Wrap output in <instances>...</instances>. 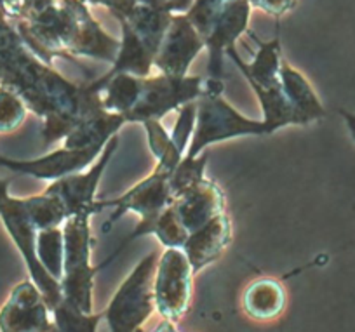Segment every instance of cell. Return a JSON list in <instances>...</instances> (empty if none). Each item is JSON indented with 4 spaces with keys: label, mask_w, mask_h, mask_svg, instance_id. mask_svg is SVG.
I'll list each match as a JSON object with an SVG mask.
<instances>
[{
    "label": "cell",
    "mask_w": 355,
    "mask_h": 332,
    "mask_svg": "<svg viewBox=\"0 0 355 332\" xmlns=\"http://www.w3.org/2000/svg\"><path fill=\"white\" fill-rule=\"evenodd\" d=\"M0 87L16 92L28 112L42 121L44 143L64 139L71 129L100 108V92L89 82L68 80L56 68L40 60L25 44L16 26L0 18Z\"/></svg>",
    "instance_id": "cell-1"
},
{
    "label": "cell",
    "mask_w": 355,
    "mask_h": 332,
    "mask_svg": "<svg viewBox=\"0 0 355 332\" xmlns=\"http://www.w3.org/2000/svg\"><path fill=\"white\" fill-rule=\"evenodd\" d=\"M12 25L26 46L49 64L54 56H85L112 64L121 47V40L105 32L84 0H56Z\"/></svg>",
    "instance_id": "cell-2"
},
{
    "label": "cell",
    "mask_w": 355,
    "mask_h": 332,
    "mask_svg": "<svg viewBox=\"0 0 355 332\" xmlns=\"http://www.w3.org/2000/svg\"><path fill=\"white\" fill-rule=\"evenodd\" d=\"M91 218L87 212L68 216L63 223L64 258L63 277L60 280L63 299L70 301L84 313H93L94 277L100 272V265H91Z\"/></svg>",
    "instance_id": "cell-3"
},
{
    "label": "cell",
    "mask_w": 355,
    "mask_h": 332,
    "mask_svg": "<svg viewBox=\"0 0 355 332\" xmlns=\"http://www.w3.org/2000/svg\"><path fill=\"white\" fill-rule=\"evenodd\" d=\"M197 119L185 157L200 155L209 146L242 136H268L275 131L265 121L248 119L223 98V94H202L197 99Z\"/></svg>",
    "instance_id": "cell-4"
},
{
    "label": "cell",
    "mask_w": 355,
    "mask_h": 332,
    "mask_svg": "<svg viewBox=\"0 0 355 332\" xmlns=\"http://www.w3.org/2000/svg\"><path fill=\"white\" fill-rule=\"evenodd\" d=\"M157 258V252L146 254L115 290L114 297L103 310V320L108 324L110 332H141L143 325L152 317L155 311L153 277Z\"/></svg>",
    "instance_id": "cell-5"
},
{
    "label": "cell",
    "mask_w": 355,
    "mask_h": 332,
    "mask_svg": "<svg viewBox=\"0 0 355 332\" xmlns=\"http://www.w3.org/2000/svg\"><path fill=\"white\" fill-rule=\"evenodd\" d=\"M171 202H173L171 176L155 167L152 174L138 181L135 186L129 188L121 197L98 198L96 204H94V211H96V214H100L105 209H110L112 211L107 223L101 228L103 234L110 231L122 216L132 212V214L139 216V223L145 225L150 230V235H152L153 221Z\"/></svg>",
    "instance_id": "cell-6"
},
{
    "label": "cell",
    "mask_w": 355,
    "mask_h": 332,
    "mask_svg": "<svg viewBox=\"0 0 355 332\" xmlns=\"http://www.w3.org/2000/svg\"><path fill=\"white\" fill-rule=\"evenodd\" d=\"M204 92L202 77H171V75H148L141 78V91L125 121L143 124L145 121H160L169 112L180 110L187 103L197 101Z\"/></svg>",
    "instance_id": "cell-7"
},
{
    "label": "cell",
    "mask_w": 355,
    "mask_h": 332,
    "mask_svg": "<svg viewBox=\"0 0 355 332\" xmlns=\"http://www.w3.org/2000/svg\"><path fill=\"white\" fill-rule=\"evenodd\" d=\"M193 270L182 249L167 247L157 261L153 277L155 311L173 324L182 320L190 308L193 290Z\"/></svg>",
    "instance_id": "cell-8"
},
{
    "label": "cell",
    "mask_w": 355,
    "mask_h": 332,
    "mask_svg": "<svg viewBox=\"0 0 355 332\" xmlns=\"http://www.w3.org/2000/svg\"><path fill=\"white\" fill-rule=\"evenodd\" d=\"M119 148V134L114 136L110 141L105 145L103 152L89 166L87 171H78V173L67 174L63 177L51 181L46 188L47 193L54 195L61 200V204L67 207L68 216L78 214V212H87L94 216V204L98 200V186L103 177L105 171L110 166L115 152Z\"/></svg>",
    "instance_id": "cell-9"
},
{
    "label": "cell",
    "mask_w": 355,
    "mask_h": 332,
    "mask_svg": "<svg viewBox=\"0 0 355 332\" xmlns=\"http://www.w3.org/2000/svg\"><path fill=\"white\" fill-rule=\"evenodd\" d=\"M202 49H206V42L190 19L185 15H174L155 54L153 68L171 77H187Z\"/></svg>",
    "instance_id": "cell-10"
},
{
    "label": "cell",
    "mask_w": 355,
    "mask_h": 332,
    "mask_svg": "<svg viewBox=\"0 0 355 332\" xmlns=\"http://www.w3.org/2000/svg\"><path fill=\"white\" fill-rule=\"evenodd\" d=\"M53 322L46 297L33 280H23L0 308V332H46Z\"/></svg>",
    "instance_id": "cell-11"
},
{
    "label": "cell",
    "mask_w": 355,
    "mask_h": 332,
    "mask_svg": "<svg viewBox=\"0 0 355 332\" xmlns=\"http://www.w3.org/2000/svg\"><path fill=\"white\" fill-rule=\"evenodd\" d=\"M251 9L249 0H230L204 39L209 78H223V60L227 56V49L235 46V42L248 32Z\"/></svg>",
    "instance_id": "cell-12"
},
{
    "label": "cell",
    "mask_w": 355,
    "mask_h": 332,
    "mask_svg": "<svg viewBox=\"0 0 355 332\" xmlns=\"http://www.w3.org/2000/svg\"><path fill=\"white\" fill-rule=\"evenodd\" d=\"M171 205L178 212L187 230L193 231L209 223L216 216L223 214L227 207V197L223 188L216 181L204 177L182 195L174 197Z\"/></svg>",
    "instance_id": "cell-13"
},
{
    "label": "cell",
    "mask_w": 355,
    "mask_h": 332,
    "mask_svg": "<svg viewBox=\"0 0 355 332\" xmlns=\"http://www.w3.org/2000/svg\"><path fill=\"white\" fill-rule=\"evenodd\" d=\"M232 242V223L227 212L211 219L209 223L190 231L182 251L189 258L193 273L213 265L223 256Z\"/></svg>",
    "instance_id": "cell-14"
},
{
    "label": "cell",
    "mask_w": 355,
    "mask_h": 332,
    "mask_svg": "<svg viewBox=\"0 0 355 332\" xmlns=\"http://www.w3.org/2000/svg\"><path fill=\"white\" fill-rule=\"evenodd\" d=\"M252 39L258 42V51H256L252 61H244L241 54L237 53L235 46L228 47L227 56L234 61L237 70L241 71L242 77L248 80V84L256 85H279L281 84V64H282V44L279 32L268 42H261L252 35Z\"/></svg>",
    "instance_id": "cell-15"
},
{
    "label": "cell",
    "mask_w": 355,
    "mask_h": 332,
    "mask_svg": "<svg viewBox=\"0 0 355 332\" xmlns=\"http://www.w3.org/2000/svg\"><path fill=\"white\" fill-rule=\"evenodd\" d=\"M125 124H128V121H125L124 115L107 112L103 106H100V108L85 115L84 119H80V122L63 139V148L84 150L93 148V146L105 148V145L114 136H117Z\"/></svg>",
    "instance_id": "cell-16"
},
{
    "label": "cell",
    "mask_w": 355,
    "mask_h": 332,
    "mask_svg": "<svg viewBox=\"0 0 355 332\" xmlns=\"http://www.w3.org/2000/svg\"><path fill=\"white\" fill-rule=\"evenodd\" d=\"M281 85L286 99L295 110L300 125H309L326 115V108L320 103L317 92L313 91L309 78L286 60H282L281 64Z\"/></svg>",
    "instance_id": "cell-17"
},
{
    "label": "cell",
    "mask_w": 355,
    "mask_h": 332,
    "mask_svg": "<svg viewBox=\"0 0 355 332\" xmlns=\"http://www.w3.org/2000/svg\"><path fill=\"white\" fill-rule=\"evenodd\" d=\"M286 289L272 277L252 280L242 294V310L258 322L275 320L286 308Z\"/></svg>",
    "instance_id": "cell-18"
},
{
    "label": "cell",
    "mask_w": 355,
    "mask_h": 332,
    "mask_svg": "<svg viewBox=\"0 0 355 332\" xmlns=\"http://www.w3.org/2000/svg\"><path fill=\"white\" fill-rule=\"evenodd\" d=\"M122 28L121 47L115 61L112 63L110 70L100 78H110L119 73H129L135 77H148L150 70L153 68L155 53L136 35L135 30L128 25L125 19H117Z\"/></svg>",
    "instance_id": "cell-19"
},
{
    "label": "cell",
    "mask_w": 355,
    "mask_h": 332,
    "mask_svg": "<svg viewBox=\"0 0 355 332\" xmlns=\"http://www.w3.org/2000/svg\"><path fill=\"white\" fill-rule=\"evenodd\" d=\"M173 16L174 15L167 12L166 9L159 8V6L150 2V0H138L128 18L117 19H125L128 25L136 32V35L157 54L160 42H162L164 35H166L167 28H169L171 21H173Z\"/></svg>",
    "instance_id": "cell-20"
},
{
    "label": "cell",
    "mask_w": 355,
    "mask_h": 332,
    "mask_svg": "<svg viewBox=\"0 0 355 332\" xmlns=\"http://www.w3.org/2000/svg\"><path fill=\"white\" fill-rule=\"evenodd\" d=\"M141 125L146 132V141H148L150 152H152V155L157 160L155 167L167 173L169 176H173L178 164L182 162V159L185 157V152L173 141V138L164 129L160 121H145Z\"/></svg>",
    "instance_id": "cell-21"
},
{
    "label": "cell",
    "mask_w": 355,
    "mask_h": 332,
    "mask_svg": "<svg viewBox=\"0 0 355 332\" xmlns=\"http://www.w3.org/2000/svg\"><path fill=\"white\" fill-rule=\"evenodd\" d=\"M26 211H28L30 221L37 231L49 230V228H60L68 218V211L61 200L54 195L47 193L46 190L39 195L25 197Z\"/></svg>",
    "instance_id": "cell-22"
},
{
    "label": "cell",
    "mask_w": 355,
    "mask_h": 332,
    "mask_svg": "<svg viewBox=\"0 0 355 332\" xmlns=\"http://www.w3.org/2000/svg\"><path fill=\"white\" fill-rule=\"evenodd\" d=\"M37 258L40 265L46 268L53 279L58 282L63 277V258H64V241L63 228H49V230L37 231L35 241Z\"/></svg>",
    "instance_id": "cell-23"
},
{
    "label": "cell",
    "mask_w": 355,
    "mask_h": 332,
    "mask_svg": "<svg viewBox=\"0 0 355 332\" xmlns=\"http://www.w3.org/2000/svg\"><path fill=\"white\" fill-rule=\"evenodd\" d=\"M51 313L60 332H98V327L103 320V311L84 313L80 308L67 299H61V303Z\"/></svg>",
    "instance_id": "cell-24"
},
{
    "label": "cell",
    "mask_w": 355,
    "mask_h": 332,
    "mask_svg": "<svg viewBox=\"0 0 355 332\" xmlns=\"http://www.w3.org/2000/svg\"><path fill=\"white\" fill-rule=\"evenodd\" d=\"M152 235L157 237V241L164 245V247H173V249H182L185 245L187 238H189L190 231L187 230L185 225L182 223V219L174 211L173 205H167L157 219L153 221Z\"/></svg>",
    "instance_id": "cell-25"
},
{
    "label": "cell",
    "mask_w": 355,
    "mask_h": 332,
    "mask_svg": "<svg viewBox=\"0 0 355 332\" xmlns=\"http://www.w3.org/2000/svg\"><path fill=\"white\" fill-rule=\"evenodd\" d=\"M209 162V153L202 152L200 155L193 157H183L182 162L178 164L174 169L173 176H171V191H173V198L182 195L183 191L189 190L192 184L199 183L200 180L206 177V166Z\"/></svg>",
    "instance_id": "cell-26"
},
{
    "label": "cell",
    "mask_w": 355,
    "mask_h": 332,
    "mask_svg": "<svg viewBox=\"0 0 355 332\" xmlns=\"http://www.w3.org/2000/svg\"><path fill=\"white\" fill-rule=\"evenodd\" d=\"M28 108L16 92L0 87V134L16 131L25 122Z\"/></svg>",
    "instance_id": "cell-27"
},
{
    "label": "cell",
    "mask_w": 355,
    "mask_h": 332,
    "mask_svg": "<svg viewBox=\"0 0 355 332\" xmlns=\"http://www.w3.org/2000/svg\"><path fill=\"white\" fill-rule=\"evenodd\" d=\"M228 2L230 0H193L192 8L189 9L185 16L196 26L197 32L202 35V39H206L216 18L221 15V11H223Z\"/></svg>",
    "instance_id": "cell-28"
},
{
    "label": "cell",
    "mask_w": 355,
    "mask_h": 332,
    "mask_svg": "<svg viewBox=\"0 0 355 332\" xmlns=\"http://www.w3.org/2000/svg\"><path fill=\"white\" fill-rule=\"evenodd\" d=\"M178 112H180V115H178L176 125H174L171 138H173V141L187 153V150H189V145H190V139H192L193 129H196L197 103L196 101L187 103V105H183Z\"/></svg>",
    "instance_id": "cell-29"
},
{
    "label": "cell",
    "mask_w": 355,
    "mask_h": 332,
    "mask_svg": "<svg viewBox=\"0 0 355 332\" xmlns=\"http://www.w3.org/2000/svg\"><path fill=\"white\" fill-rule=\"evenodd\" d=\"M249 4L251 8L261 9L263 12L274 16V18H281L295 9L296 0H249Z\"/></svg>",
    "instance_id": "cell-30"
},
{
    "label": "cell",
    "mask_w": 355,
    "mask_h": 332,
    "mask_svg": "<svg viewBox=\"0 0 355 332\" xmlns=\"http://www.w3.org/2000/svg\"><path fill=\"white\" fill-rule=\"evenodd\" d=\"M87 6H101L112 12L114 18H128L138 0H84Z\"/></svg>",
    "instance_id": "cell-31"
},
{
    "label": "cell",
    "mask_w": 355,
    "mask_h": 332,
    "mask_svg": "<svg viewBox=\"0 0 355 332\" xmlns=\"http://www.w3.org/2000/svg\"><path fill=\"white\" fill-rule=\"evenodd\" d=\"M150 2L166 9L171 15H187L193 4V0H150Z\"/></svg>",
    "instance_id": "cell-32"
},
{
    "label": "cell",
    "mask_w": 355,
    "mask_h": 332,
    "mask_svg": "<svg viewBox=\"0 0 355 332\" xmlns=\"http://www.w3.org/2000/svg\"><path fill=\"white\" fill-rule=\"evenodd\" d=\"M341 119H343L352 139L355 141V114H352V112H348V110H341Z\"/></svg>",
    "instance_id": "cell-33"
},
{
    "label": "cell",
    "mask_w": 355,
    "mask_h": 332,
    "mask_svg": "<svg viewBox=\"0 0 355 332\" xmlns=\"http://www.w3.org/2000/svg\"><path fill=\"white\" fill-rule=\"evenodd\" d=\"M153 332H178V331H176V327H174L173 322L164 320L162 324H159V327H157Z\"/></svg>",
    "instance_id": "cell-34"
},
{
    "label": "cell",
    "mask_w": 355,
    "mask_h": 332,
    "mask_svg": "<svg viewBox=\"0 0 355 332\" xmlns=\"http://www.w3.org/2000/svg\"><path fill=\"white\" fill-rule=\"evenodd\" d=\"M46 332H60V329H58V325L54 324V320L51 322V325H49V327H47Z\"/></svg>",
    "instance_id": "cell-35"
},
{
    "label": "cell",
    "mask_w": 355,
    "mask_h": 332,
    "mask_svg": "<svg viewBox=\"0 0 355 332\" xmlns=\"http://www.w3.org/2000/svg\"><path fill=\"white\" fill-rule=\"evenodd\" d=\"M0 18H2V19H6V18H4V15H2V11H0Z\"/></svg>",
    "instance_id": "cell-36"
}]
</instances>
